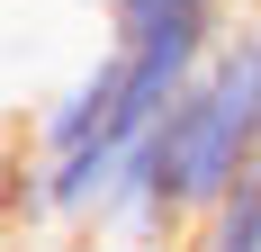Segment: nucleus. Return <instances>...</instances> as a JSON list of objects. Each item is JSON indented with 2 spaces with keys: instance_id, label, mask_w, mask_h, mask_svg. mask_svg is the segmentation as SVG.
Masks as SVG:
<instances>
[{
  "instance_id": "obj_1",
  "label": "nucleus",
  "mask_w": 261,
  "mask_h": 252,
  "mask_svg": "<svg viewBox=\"0 0 261 252\" xmlns=\"http://www.w3.org/2000/svg\"><path fill=\"white\" fill-rule=\"evenodd\" d=\"M252 162H261V45H252V27H225L216 54L198 63V81H189L180 99L153 117V135L126 153L99 225L126 234V243H171V234L198 225Z\"/></svg>"
},
{
  "instance_id": "obj_2",
  "label": "nucleus",
  "mask_w": 261,
  "mask_h": 252,
  "mask_svg": "<svg viewBox=\"0 0 261 252\" xmlns=\"http://www.w3.org/2000/svg\"><path fill=\"white\" fill-rule=\"evenodd\" d=\"M189 252H261V162L189 225Z\"/></svg>"
},
{
  "instance_id": "obj_3",
  "label": "nucleus",
  "mask_w": 261,
  "mask_h": 252,
  "mask_svg": "<svg viewBox=\"0 0 261 252\" xmlns=\"http://www.w3.org/2000/svg\"><path fill=\"white\" fill-rule=\"evenodd\" d=\"M252 45H261V9H252Z\"/></svg>"
}]
</instances>
